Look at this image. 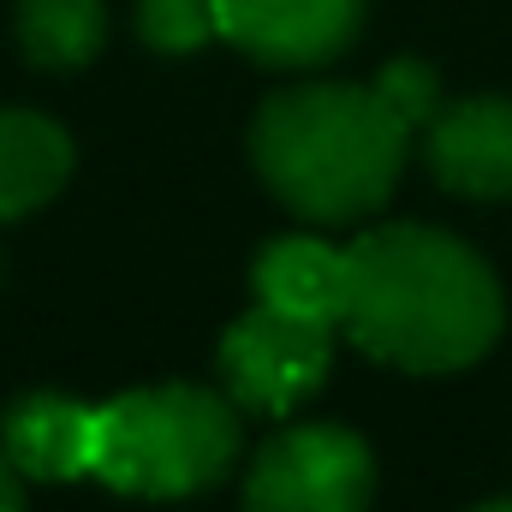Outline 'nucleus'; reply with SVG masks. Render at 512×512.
<instances>
[{
    "mask_svg": "<svg viewBox=\"0 0 512 512\" xmlns=\"http://www.w3.org/2000/svg\"><path fill=\"white\" fill-rule=\"evenodd\" d=\"M352 340L411 376H447L477 364L507 322L501 280L483 256L435 227H376L346 251Z\"/></svg>",
    "mask_w": 512,
    "mask_h": 512,
    "instance_id": "obj_1",
    "label": "nucleus"
},
{
    "mask_svg": "<svg viewBox=\"0 0 512 512\" xmlns=\"http://www.w3.org/2000/svg\"><path fill=\"white\" fill-rule=\"evenodd\" d=\"M411 126L376 84H298L251 126V155L268 191L304 221H358L399 185Z\"/></svg>",
    "mask_w": 512,
    "mask_h": 512,
    "instance_id": "obj_2",
    "label": "nucleus"
},
{
    "mask_svg": "<svg viewBox=\"0 0 512 512\" xmlns=\"http://www.w3.org/2000/svg\"><path fill=\"white\" fill-rule=\"evenodd\" d=\"M239 411L209 387H143L96 411V477L120 495L179 501L233 471Z\"/></svg>",
    "mask_w": 512,
    "mask_h": 512,
    "instance_id": "obj_3",
    "label": "nucleus"
},
{
    "mask_svg": "<svg viewBox=\"0 0 512 512\" xmlns=\"http://www.w3.org/2000/svg\"><path fill=\"white\" fill-rule=\"evenodd\" d=\"M376 459L340 423H304L274 435L251 465L245 512H370Z\"/></svg>",
    "mask_w": 512,
    "mask_h": 512,
    "instance_id": "obj_4",
    "label": "nucleus"
},
{
    "mask_svg": "<svg viewBox=\"0 0 512 512\" xmlns=\"http://www.w3.org/2000/svg\"><path fill=\"white\" fill-rule=\"evenodd\" d=\"M334 358V328L310 322V316H286L274 304H256L251 316H239L221 340V376L227 393L251 411H292L304 393H316Z\"/></svg>",
    "mask_w": 512,
    "mask_h": 512,
    "instance_id": "obj_5",
    "label": "nucleus"
},
{
    "mask_svg": "<svg viewBox=\"0 0 512 512\" xmlns=\"http://www.w3.org/2000/svg\"><path fill=\"white\" fill-rule=\"evenodd\" d=\"M215 24L256 66H322L364 30V0H215Z\"/></svg>",
    "mask_w": 512,
    "mask_h": 512,
    "instance_id": "obj_6",
    "label": "nucleus"
},
{
    "mask_svg": "<svg viewBox=\"0 0 512 512\" xmlns=\"http://www.w3.org/2000/svg\"><path fill=\"white\" fill-rule=\"evenodd\" d=\"M429 173L459 197H512V102L471 96L429 120Z\"/></svg>",
    "mask_w": 512,
    "mask_h": 512,
    "instance_id": "obj_7",
    "label": "nucleus"
},
{
    "mask_svg": "<svg viewBox=\"0 0 512 512\" xmlns=\"http://www.w3.org/2000/svg\"><path fill=\"white\" fill-rule=\"evenodd\" d=\"M0 453L36 483H72L96 471V411L66 393H30L0 423Z\"/></svg>",
    "mask_w": 512,
    "mask_h": 512,
    "instance_id": "obj_8",
    "label": "nucleus"
},
{
    "mask_svg": "<svg viewBox=\"0 0 512 512\" xmlns=\"http://www.w3.org/2000/svg\"><path fill=\"white\" fill-rule=\"evenodd\" d=\"M256 298L286 310V316H310V322H340L346 316V251L322 245V239H274L256 256Z\"/></svg>",
    "mask_w": 512,
    "mask_h": 512,
    "instance_id": "obj_9",
    "label": "nucleus"
},
{
    "mask_svg": "<svg viewBox=\"0 0 512 512\" xmlns=\"http://www.w3.org/2000/svg\"><path fill=\"white\" fill-rule=\"evenodd\" d=\"M72 173V137L24 108L0 114V221L42 209Z\"/></svg>",
    "mask_w": 512,
    "mask_h": 512,
    "instance_id": "obj_10",
    "label": "nucleus"
},
{
    "mask_svg": "<svg viewBox=\"0 0 512 512\" xmlns=\"http://www.w3.org/2000/svg\"><path fill=\"white\" fill-rule=\"evenodd\" d=\"M102 0H18V42L36 66L72 72L102 48Z\"/></svg>",
    "mask_w": 512,
    "mask_h": 512,
    "instance_id": "obj_11",
    "label": "nucleus"
},
{
    "mask_svg": "<svg viewBox=\"0 0 512 512\" xmlns=\"http://www.w3.org/2000/svg\"><path fill=\"white\" fill-rule=\"evenodd\" d=\"M137 30L161 54H191L209 36H221L215 0H137Z\"/></svg>",
    "mask_w": 512,
    "mask_h": 512,
    "instance_id": "obj_12",
    "label": "nucleus"
},
{
    "mask_svg": "<svg viewBox=\"0 0 512 512\" xmlns=\"http://www.w3.org/2000/svg\"><path fill=\"white\" fill-rule=\"evenodd\" d=\"M376 90H382V102L411 131H423L441 114V84H435V72H429L423 60H387L382 78H376Z\"/></svg>",
    "mask_w": 512,
    "mask_h": 512,
    "instance_id": "obj_13",
    "label": "nucleus"
},
{
    "mask_svg": "<svg viewBox=\"0 0 512 512\" xmlns=\"http://www.w3.org/2000/svg\"><path fill=\"white\" fill-rule=\"evenodd\" d=\"M0 512H24V495H18V483H12V459L0 453Z\"/></svg>",
    "mask_w": 512,
    "mask_h": 512,
    "instance_id": "obj_14",
    "label": "nucleus"
},
{
    "mask_svg": "<svg viewBox=\"0 0 512 512\" xmlns=\"http://www.w3.org/2000/svg\"><path fill=\"white\" fill-rule=\"evenodd\" d=\"M477 512H512V495L507 501H489V507H477Z\"/></svg>",
    "mask_w": 512,
    "mask_h": 512,
    "instance_id": "obj_15",
    "label": "nucleus"
}]
</instances>
